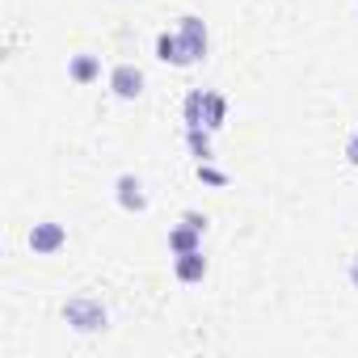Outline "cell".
<instances>
[{"label":"cell","instance_id":"cell-1","mask_svg":"<svg viewBox=\"0 0 358 358\" xmlns=\"http://www.w3.org/2000/svg\"><path fill=\"white\" fill-rule=\"evenodd\" d=\"M64 320H68L76 333H101V329L110 324V312H106L101 299H93V295H72V299L64 303Z\"/></svg>","mask_w":358,"mask_h":358},{"label":"cell","instance_id":"cell-2","mask_svg":"<svg viewBox=\"0 0 358 358\" xmlns=\"http://www.w3.org/2000/svg\"><path fill=\"white\" fill-rule=\"evenodd\" d=\"M26 245H30L34 257H55V253L68 245V228L55 224V220H38V224L26 232Z\"/></svg>","mask_w":358,"mask_h":358},{"label":"cell","instance_id":"cell-3","mask_svg":"<svg viewBox=\"0 0 358 358\" xmlns=\"http://www.w3.org/2000/svg\"><path fill=\"white\" fill-rule=\"evenodd\" d=\"M143 85H148L143 68H135V64H114L110 68V93L118 101H139L143 97Z\"/></svg>","mask_w":358,"mask_h":358},{"label":"cell","instance_id":"cell-4","mask_svg":"<svg viewBox=\"0 0 358 358\" xmlns=\"http://www.w3.org/2000/svg\"><path fill=\"white\" fill-rule=\"evenodd\" d=\"M177 38H182V47H186V55H190V64H199V59H207V47H211V34H207V22H203V17H194V13H186L182 22H177Z\"/></svg>","mask_w":358,"mask_h":358},{"label":"cell","instance_id":"cell-5","mask_svg":"<svg viewBox=\"0 0 358 358\" xmlns=\"http://www.w3.org/2000/svg\"><path fill=\"white\" fill-rule=\"evenodd\" d=\"M114 199H118V207L131 211V215H143V211H148V194H143V182H139L135 173H122L118 182H114Z\"/></svg>","mask_w":358,"mask_h":358},{"label":"cell","instance_id":"cell-6","mask_svg":"<svg viewBox=\"0 0 358 358\" xmlns=\"http://www.w3.org/2000/svg\"><path fill=\"white\" fill-rule=\"evenodd\" d=\"M207 257H203V249H190V253H173V274H177V282H203L207 278Z\"/></svg>","mask_w":358,"mask_h":358},{"label":"cell","instance_id":"cell-7","mask_svg":"<svg viewBox=\"0 0 358 358\" xmlns=\"http://www.w3.org/2000/svg\"><path fill=\"white\" fill-rule=\"evenodd\" d=\"M156 59H164V64H173V68H190V55H186L182 38H177V30H173V34H169V30L156 34Z\"/></svg>","mask_w":358,"mask_h":358},{"label":"cell","instance_id":"cell-8","mask_svg":"<svg viewBox=\"0 0 358 358\" xmlns=\"http://www.w3.org/2000/svg\"><path fill=\"white\" fill-rule=\"evenodd\" d=\"M68 76H72V85H93V80H101V55H89V51L72 55V59H68Z\"/></svg>","mask_w":358,"mask_h":358},{"label":"cell","instance_id":"cell-9","mask_svg":"<svg viewBox=\"0 0 358 358\" xmlns=\"http://www.w3.org/2000/svg\"><path fill=\"white\" fill-rule=\"evenodd\" d=\"M224 122H228V97L215 93V89H207V101H203V127H207V131H224Z\"/></svg>","mask_w":358,"mask_h":358},{"label":"cell","instance_id":"cell-10","mask_svg":"<svg viewBox=\"0 0 358 358\" xmlns=\"http://www.w3.org/2000/svg\"><path fill=\"white\" fill-rule=\"evenodd\" d=\"M190 249H203V232L190 224H177L169 232V253H190Z\"/></svg>","mask_w":358,"mask_h":358},{"label":"cell","instance_id":"cell-11","mask_svg":"<svg viewBox=\"0 0 358 358\" xmlns=\"http://www.w3.org/2000/svg\"><path fill=\"white\" fill-rule=\"evenodd\" d=\"M211 135L215 131H207V127H186V148L194 160H211Z\"/></svg>","mask_w":358,"mask_h":358},{"label":"cell","instance_id":"cell-12","mask_svg":"<svg viewBox=\"0 0 358 358\" xmlns=\"http://www.w3.org/2000/svg\"><path fill=\"white\" fill-rule=\"evenodd\" d=\"M203 101H207V89H190V93H186V101H182L186 127H203Z\"/></svg>","mask_w":358,"mask_h":358},{"label":"cell","instance_id":"cell-13","mask_svg":"<svg viewBox=\"0 0 358 358\" xmlns=\"http://www.w3.org/2000/svg\"><path fill=\"white\" fill-rule=\"evenodd\" d=\"M199 182H203V186H211V190H224L232 177H228L224 169H215L211 160H199Z\"/></svg>","mask_w":358,"mask_h":358},{"label":"cell","instance_id":"cell-14","mask_svg":"<svg viewBox=\"0 0 358 358\" xmlns=\"http://www.w3.org/2000/svg\"><path fill=\"white\" fill-rule=\"evenodd\" d=\"M182 224H190V228H199V232H207V224H211V220H207L203 211H182Z\"/></svg>","mask_w":358,"mask_h":358},{"label":"cell","instance_id":"cell-15","mask_svg":"<svg viewBox=\"0 0 358 358\" xmlns=\"http://www.w3.org/2000/svg\"><path fill=\"white\" fill-rule=\"evenodd\" d=\"M345 160H350V164L358 169V131H354V135L345 139Z\"/></svg>","mask_w":358,"mask_h":358},{"label":"cell","instance_id":"cell-16","mask_svg":"<svg viewBox=\"0 0 358 358\" xmlns=\"http://www.w3.org/2000/svg\"><path fill=\"white\" fill-rule=\"evenodd\" d=\"M345 278H350V287L358 291V253H350V262H345Z\"/></svg>","mask_w":358,"mask_h":358}]
</instances>
